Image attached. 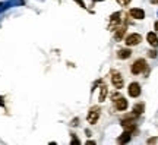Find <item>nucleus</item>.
<instances>
[{
  "label": "nucleus",
  "instance_id": "1",
  "mask_svg": "<svg viewBox=\"0 0 158 145\" xmlns=\"http://www.w3.org/2000/svg\"><path fill=\"white\" fill-rule=\"evenodd\" d=\"M130 72L133 75H139V73H147L148 72V65L145 59H138L132 63L130 66Z\"/></svg>",
  "mask_w": 158,
  "mask_h": 145
},
{
  "label": "nucleus",
  "instance_id": "2",
  "mask_svg": "<svg viewBox=\"0 0 158 145\" xmlns=\"http://www.w3.org/2000/svg\"><path fill=\"white\" fill-rule=\"evenodd\" d=\"M111 98H114V107L119 111H126V109L129 107V103L124 97H120L119 94H114V95H111Z\"/></svg>",
  "mask_w": 158,
  "mask_h": 145
},
{
  "label": "nucleus",
  "instance_id": "3",
  "mask_svg": "<svg viewBox=\"0 0 158 145\" xmlns=\"http://www.w3.org/2000/svg\"><path fill=\"white\" fill-rule=\"evenodd\" d=\"M100 114H101V110L98 109V107H92V109H89V111H88V116H86L88 123L95 125V123L98 122V119H100Z\"/></svg>",
  "mask_w": 158,
  "mask_h": 145
},
{
  "label": "nucleus",
  "instance_id": "4",
  "mask_svg": "<svg viewBox=\"0 0 158 145\" xmlns=\"http://www.w3.org/2000/svg\"><path fill=\"white\" fill-rule=\"evenodd\" d=\"M111 82H113V87L117 88V89H121L123 85H124L123 76H121L117 71H113V72H111Z\"/></svg>",
  "mask_w": 158,
  "mask_h": 145
},
{
  "label": "nucleus",
  "instance_id": "5",
  "mask_svg": "<svg viewBox=\"0 0 158 145\" xmlns=\"http://www.w3.org/2000/svg\"><path fill=\"white\" fill-rule=\"evenodd\" d=\"M141 41H142V37H141V34H136V32L129 34V35L126 37V40H124L126 45H129V47H132V45H138Z\"/></svg>",
  "mask_w": 158,
  "mask_h": 145
},
{
  "label": "nucleus",
  "instance_id": "6",
  "mask_svg": "<svg viewBox=\"0 0 158 145\" xmlns=\"http://www.w3.org/2000/svg\"><path fill=\"white\" fill-rule=\"evenodd\" d=\"M127 92H129V95L132 98H138L141 95V85L138 82H132L129 85V88H127Z\"/></svg>",
  "mask_w": 158,
  "mask_h": 145
},
{
  "label": "nucleus",
  "instance_id": "7",
  "mask_svg": "<svg viewBox=\"0 0 158 145\" xmlns=\"http://www.w3.org/2000/svg\"><path fill=\"white\" fill-rule=\"evenodd\" d=\"M129 15H130L133 19H139V21H142V19L145 18V12H144L142 9H139V7L130 9V10H129Z\"/></svg>",
  "mask_w": 158,
  "mask_h": 145
},
{
  "label": "nucleus",
  "instance_id": "8",
  "mask_svg": "<svg viewBox=\"0 0 158 145\" xmlns=\"http://www.w3.org/2000/svg\"><path fill=\"white\" fill-rule=\"evenodd\" d=\"M147 41H148L149 45H152L154 48L158 47V37L155 32H148V34H147Z\"/></svg>",
  "mask_w": 158,
  "mask_h": 145
},
{
  "label": "nucleus",
  "instance_id": "9",
  "mask_svg": "<svg viewBox=\"0 0 158 145\" xmlns=\"http://www.w3.org/2000/svg\"><path fill=\"white\" fill-rule=\"evenodd\" d=\"M130 56H132V51H130L129 48H120L117 51V57L121 59V60H126V59H129Z\"/></svg>",
  "mask_w": 158,
  "mask_h": 145
},
{
  "label": "nucleus",
  "instance_id": "10",
  "mask_svg": "<svg viewBox=\"0 0 158 145\" xmlns=\"http://www.w3.org/2000/svg\"><path fill=\"white\" fill-rule=\"evenodd\" d=\"M124 34H126V25H123V27H119V28H116L114 38H116L117 41H121V40L124 38Z\"/></svg>",
  "mask_w": 158,
  "mask_h": 145
},
{
  "label": "nucleus",
  "instance_id": "11",
  "mask_svg": "<svg viewBox=\"0 0 158 145\" xmlns=\"http://www.w3.org/2000/svg\"><path fill=\"white\" fill-rule=\"evenodd\" d=\"M130 136H132V133L130 132H127V131H124L120 136L117 138V142L119 144H126V142H129L130 141Z\"/></svg>",
  "mask_w": 158,
  "mask_h": 145
},
{
  "label": "nucleus",
  "instance_id": "12",
  "mask_svg": "<svg viewBox=\"0 0 158 145\" xmlns=\"http://www.w3.org/2000/svg\"><path fill=\"white\" fill-rule=\"evenodd\" d=\"M107 92H108L107 85H101V88H100V95H98V100H100L101 103L106 101V98H107Z\"/></svg>",
  "mask_w": 158,
  "mask_h": 145
},
{
  "label": "nucleus",
  "instance_id": "13",
  "mask_svg": "<svg viewBox=\"0 0 158 145\" xmlns=\"http://www.w3.org/2000/svg\"><path fill=\"white\" fill-rule=\"evenodd\" d=\"M144 110H145V104H144V103H138V104L133 106V113H135L136 116H141V114L144 113Z\"/></svg>",
  "mask_w": 158,
  "mask_h": 145
},
{
  "label": "nucleus",
  "instance_id": "14",
  "mask_svg": "<svg viewBox=\"0 0 158 145\" xmlns=\"http://www.w3.org/2000/svg\"><path fill=\"white\" fill-rule=\"evenodd\" d=\"M121 12H116V13H113L111 16H110V22L113 24V25H117V24H120V21H121Z\"/></svg>",
  "mask_w": 158,
  "mask_h": 145
},
{
  "label": "nucleus",
  "instance_id": "15",
  "mask_svg": "<svg viewBox=\"0 0 158 145\" xmlns=\"http://www.w3.org/2000/svg\"><path fill=\"white\" fill-rule=\"evenodd\" d=\"M117 3L120 6H127V4L130 3V0H117Z\"/></svg>",
  "mask_w": 158,
  "mask_h": 145
},
{
  "label": "nucleus",
  "instance_id": "16",
  "mask_svg": "<svg viewBox=\"0 0 158 145\" xmlns=\"http://www.w3.org/2000/svg\"><path fill=\"white\" fill-rule=\"evenodd\" d=\"M148 56H149L151 59H155V57H157V51H155V50H151V51H148Z\"/></svg>",
  "mask_w": 158,
  "mask_h": 145
},
{
  "label": "nucleus",
  "instance_id": "17",
  "mask_svg": "<svg viewBox=\"0 0 158 145\" xmlns=\"http://www.w3.org/2000/svg\"><path fill=\"white\" fill-rule=\"evenodd\" d=\"M72 145H76V144H79V139L75 136V135H72V142H70Z\"/></svg>",
  "mask_w": 158,
  "mask_h": 145
},
{
  "label": "nucleus",
  "instance_id": "18",
  "mask_svg": "<svg viewBox=\"0 0 158 145\" xmlns=\"http://www.w3.org/2000/svg\"><path fill=\"white\" fill-rule=\"evenodd\" d=\"M147 142H148V144H155V142H157V138H155V136H154V138H149Z\"/></svg>",
  "mask_w": 158,
  "mask_h": 145
},
{
  "label": "nucleus",
  "instance_id": "19",
  "mask_svg": "<svg viewBox=\"0 0 158 145\" xmlns=\"http://www.w3.org/2000/svg\"><path fill=\"white\" fill-rule=\"evenodd\" d=\"M79 123V119H73V120H72V123H70V125H72V126H76V125H78Z\"/></svg>",
  "mask_w": 158,
  "mask_h": 145
},
{
  "label": "nucleus",
  "instance_id": "20",
  "mask_svg": "<svg viewBox=\"0 0 158 145\" xmlns=\"http://www.w3.org/2000/svg\"><path fill=\"white\" fill-rule=\"evenodd\" d=\"M0 107H4V98L0 95Z\"/></svg>",
  "mask_w": 158,
  "mask_h": 145
},
{
  "label": "nucleus",
  "instance_id": "21",
  "mask_svg": "<svg viewBox=\"0 0 158 145\" xmlns=\"http://www.w3.org/2000/svg\"><path fill=\"white\" fill-rule=\"evenodd\" d=\"M154 28H155V31H157V32H158V21H157V22H155V25H154Z\"/></svg>",
  "mask_w": 158,
  "mask_h": 145
},
{
  "label": "nucleus",
  "instance_id": "22",
  "mask_svg": "<svg viewBox=\"0 0 158 145\" xmlns=\"http://www.w3.org/2000/svg\"><path fill=\"white\" fill-rule=\"evenodd\" d=\"M89 144H91V145H94L95 142H94V141H86V145H89Z\"/></svg>",
  "mask_w": 158,
  "mask_h": 145
},
{
  "label": "nucleus",
  "instance_id": "23",
  "mask_svg": "<svg viewBox=\"0 0 158 145\" xmlns=\"http://www.w3.org/2000/svg\"><path fill=\"white\" fill-rule=\"evenodd\" d=\"M151 1H152L154 4H158V0H151Z\"/></svg>",
  "mask_w": 158,
  "mask_h": 145
},
{
  "label": "nucleus",
  "instance_id": "24",
  "mask_svg": "<svg viewBox=\"0 0 158 145\" xmlns=\"http://www.w3.org/2000/svg\"><path fill=\"white\" fill-rule=\"evenodd\" d=\"M94 1H101V0H94Z\"/></svg>",
  "mask_w": 158,
  "mask_h": 145
}]
</instances>
